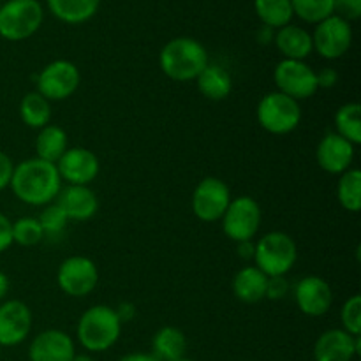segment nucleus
Masks as SVG:
<instances>
[{
    "mask_svg": "<svg viewBox=\"0 0 361 361\" xmlns=\"http://www.w3.org/2000/svg\"><path fill=\"white\" fill-rule=\"evenodd\" d=\"M9 187L21 203L28 207H46L53 203L62 190V178L53 162L32 157L14 164Z\"/></svg>",
    "mask_w": 361,
    "mask_h": 361,
    "instance_id": "obj_1",
    "label": "nucleus"
},
{
    "mask_svg": "<svg viewBox=\"0 0 361 361\" xmlns=\"http://www.w3.org/2000/svg\"><path fill=\"white\" fill-rule=\"evenodd\" d=\"M210 63L208 51L197 39L175 37L162 46L159 67L169 80L176 83L196 81L201 71Z\"/></svg>",
    "mask_w": 361,
    "mask_h": 361,
    "instance_id": "obj_2",
    "label": "nucleus"
},
{
    "mask_svg": "<svg viewBox=\"0 0 361 361\" xmlns=\"http://www.w3.org/2000/svg\"><path fill=\"white\" fill-rule=\"evenodd\" d=\"M122 326L113 307L92 305L78 319V342L90 353H104L118 342Z\"/></svg>",
    "mask_w": 361,
    "mask_h": 361,
    "instance_id": "obj_3",
    "label": "nucleus"
},
{
    "mask_svg": "<svg viewBox=\"0 0 361 361\" xmlns=\"http://www.w3.org/2000/svg\"><path fill=\"white\" fill-rule=\"evenodd\" d=\"M298 259V247L295 238L284 231H270L256 242L254 267L267 277H281L293 270Z\"/></svg>",
    "mask_w": 361,
    "mask_h": 361,
    "instance_id": "obj_4",
    "label": "nucleus"
},
{
    "mask_svg": "<svg viewBox=\"0 0 361 361\" xmlns=\"http://www.w3.org/2000/svg\"><path fill=\"white\" fill-rule=\"evenodd\" d=\"M44 21L39 0H7L0 6V37L20 42L37 34Z\"/></svg>",
    "mask_w": 361,
    "mask_h": 361,
    "instance_id": "obj_5",
    "label": "nucleus"
},
{
    "mask_svg": "<svg viewBox=\"0 0 361 361\" xmlns=\"http://www.w3.org/2000/svg\"><path fill=\"white\" fill-rule=\"evenodd\" d=\"M256 118L261 129L274 136H286L298 129L302 122L300 102L281 92H268L256 108Z\"/></svg>",
    "mask_w": 361,
    "mask_h": 361,
    "instance_id": "obj_6",
    "label": "nucleus"
},
{
    "mask_svg": "<svg viewBox=\"0 0 361 361\" xmlns=\"http://www.w3.org/2000/svg\"><path fill=\"white\" fill-rule=\"evenodd\" d=\"M263 222V210L252 196H236L221 219L222 231L231 242H249L256 238Z\"/></svg>",
    "mask_w": 361,
    "mask_h": 361,
    "instance_id": "obj_7",
    "label": "nucleus"
},
{
    "mask_svg": "<svg viewBox=\"0 0 361 361\" xmlns=\"http://www.w3.org/2000/svg\"><path fill=\"white\" fill-rule=\"evenodd\" d=\"M81 83V73L71 60H53L37 74L35 90L49 102H60L73 97Z\"/></svg>",
    "mask_w": 361,
    "mask_h": 361,
    "instance_id": "obj_8",
    "label": "nucleus"
},
{
    "mask_svg": "<svg viewBox=\"0 0 361 361\" xmlns=\"http://www.w3.org/2000/svg\"><path fill=\"white\" fill-rule=\"evenodd\" d=\"M56 284L63 295L85 298L92 295L99 284L97 264L87 256L66 257L56 270Z\"/></svg>",
    "mask_w": 361,
    "mask_h": 361,
    "instance_id": "obj_9",
    "label": "nucleus"
},
{
    "mask_svg": "<svg viewBox=\"0 0 361 361\" xmlns=\"http://www.w3.org/2000/svg\"><path fill=\"white\" fill-rule=\"evenodd\" d=\"M231 200V190L224 180L217 176H207L194 189L190 207L197 221L212 224V222L221 221Z\"/></svg>",
    "mask_w": 361,
    "mask_h": 361,
    "instance_id": "obj_10",
    "label": "nucleus"
},
{
    "mask_svg": "<svg viewBox=\"0 0 361 361\" xmlns=\"http://www.w3.org/2000/svg\"><path fill=\"white\" fill-rule=\"evenodd\" d=\"M274 81L277 92L295 99V101H307L312 97L317 88L316 71L305 60H286L275 66Z\"/></svg>",
    "mask_w": 361,
    "mask_h": 361,
    "instance_id": "obj_11",
    "label": "nucleus"
},
{
    "mask_svg": "<svg viewBox=\"0 0 361 361\" xmlns=\"http://www.w3.org/2000/svg\"><path fill=\"white\" fill-rule=\"evenodd\" d=\"M314 51L326 60H338L351 49L353 27L342 18L331 14L316 25L312 34Z\"/></svg>",
    "mask_w": 361,
    "mask_h": 361,
    "instance_id": "obj_12",
    "label": "nucleus"
},
{
    "mask_svg": "<svg viewBox=\"0 0 361 361\" xmlns=\"http://www.w3.org/2000/svg\"><path fill=\"white\" fill-rule=\"evenodd\" d=\"M56 169L67 185H90L101 171V161L92 150L85 147L67 148L56 162Z\"/></svg>",
    "mask_w": 361,
    "mask_h": 361,
    "instance_id": "obj_13",
    "label": "nucleus"
},
{
    "mask_svg": "<svg viewBox=\"0 0 361 361\" xmlns=\"http://www.w3.org/2000/svg\"><path fill=\"white\" fill-rule=\"evenodd\" d=\"M295 303L302 314L309 317H321L330 312L334 305V289L330 282L319 275H307L296 282Z\"/></svg>",
    "mask_w": 361,
    "mask_h": 361,
    "instance_id": "obj_14",
    "label": "nucleus"
},
{
    "mask_svg": "<svg viewBox=\"0 0 361 361\" xmlns=\"http://www.w3.org/2000/svg\"><path fill=\"white\" fill-rule=\"evenodd\" d=\"M32 310L21 300H4L0 303V345L16 348L32 331Z\"/></svg>",
    "mask_w": 361,
    "mask_h": 361,
    "instance_id": "obj_15",
    "label": "nucleus"
},
{
    "mask_svg": "<svg viewBox=\"0 0 361 361\" xmlns=\"http://www.w3.org/2000/svg\"><path fill=\"white\" fill-rule=\"evenodd\" d=\"M355 154V145L338 136L337 133H328L324 134L323 140L317 145L316 161L324 173L341 176L342 173L353 168Z\"/></svg>",
    "mask_w": 361,
    "mask_h": 361,
    "instance_id": "obj_16",
    "label": "nucleus"
},
{
    "mask_svg": "<svg viewBox=\"0 0 361 361\" xmlns=\"http://www.w3.org/2000/svg\"><path fill=\"white\" fill-rule=\"evenodd\" d=\"M74 355L76 344L73 337L56 328L37 334L28 345L30 361H73Z\"/></svg>",
    "mask_w": 361,
    "mask_h": 361,
    "instance_id": "obj_17",
    "label": "nucleus"
},
{
    "mask_svg": "<svg viewBox=\"0 0 361 361\" xmlns=\"http://www.w3.org/2000/svg\"><path fill=\"white\" fill-rule=\"evenodd\" d=\"M361 353V337H353L342 328H331L314 344V361H353Z\"/></svg>",
    "mask_w": 361,
    "mask_h": 361,
    "instance_id": "obj_18",
    "label": "nucleus"
},
{
    "mask_svg": "<svg viewBox=\"0 0 361 361\" xmlns=\"http://www.w3.org/2000/svg\"><path fill=\"white\" fill-rule=\"evenodd\" d=\"M55 203L63 210L66 217L74 222H87L97 214L99 197L90 185H66L56 196Z\"/></svg>",
    "mask_w": 361,
    "mask_h": 361,
    "instance_id": "obj_19",
    "label": "nucleus"
},
{
    "mask_svg": "<svg viewBox=\"0 0 361 361\" xmlns=\"http://www.w3.org/2000/svg\"><path fill=\"white\" fill-rule=\"evenodd\" d=\"M274 42L286 60H305L314 51L312 34L298 25H286L274 35Z\"/></svg>",
    "mask_w": 361,
    "mask_h": 361,
    "instance_id": "obj_20",
    "label": "nucleus"
},
{
    "mask_svg": "<svg viewBox=\"0 0 361 361\" xmlns=\"http://www.w3.org/2000/svg\"><path fill=\"white\" fill-rule=\"evenodd\" d=\"M268 277L254 264L240 268L231 282L233 295L242 303H259L267 295Z\"/></svg>",
    "mask_w": 361,
    "mask_h": 361,
    "instance_id": "obj_21",
    "label": "nucleus"
},
{
    "mask_svg": "<svg viewBox=\"0 0 361 361\" xmlns=\"http://www.w3.org/2000/svg\"><path fill=\"white\" fill-rule=\"evenodd\" d=\"M200 94L208 101H224L233 92V78L226 67L219 63H208L196 78Z\"/></svg>",
    "mask_w": 361,
    "mask_h": 361,
    "instance_id": "obj_22",
    "label": "nucleus"
},
{
    "mask_svg": "<svg viewBox=\"0 0 361 361\" xmlns=\"http://www.w3.org/2000/svg\"><path fill=\"white\" fill-rule=\"evenodd\" d=\"M187 337L180 328L162 326L152 338V355L159 361H178L185 358Z\"/></svg>",
    "mask_w": 361,
    "mask_h": 361,
    "instance_id": "obj_23",
    "label": "nucleus"
},
{
    "mask_svg": "<svg viewBox=\"0 0 361 361\" xmlns=\"http://www.w3.org/2000/svg\"><path fill=\"white\" fill-rule=\"evenodd\" d=\"M56 20L67 25H81L97 14L101 0H46Z\"/></svg>",
    "mask_w": 361,
    "mask_h": 361,
    "instance_id": "obj_24",
    "label": "nucleus"
},
{
    "mask_svg": "<svg viewBox=\"0 0 361 361\" xmlns=\"http://www.w3.org/2000/svg\"><path fill=\"white\" fill-rule=\"evenodd\" d=\"M67 148H69V136L60 126L48 123V126L37 130L35 157L56 164L59 159L66 154Z\"/></svg>",
    "mask_w": 361,
    "mask_h": 361,
    "instance_id": "obj_25",
    "label": "nucleus"
},
{
    "mask_svg": "<svg viewBox=\"0 0 361 361\" xmlns=\"http://www.w3.org/2000/svg\"><path fill=\"white\" fill-rule=\"evenodd\" d=\"M20 118L30 129H42L51 123V102L37 90L28 92L20 102Z\"/></svg>",
    "mask_w": 361,
    "mask_h": 361,
    "instance_id": "obj_26",
    "label": "nucleus"
},
{
    "mask_svg": "<svg viewBox=\"0 0 361 361\" xmlns=\"http://www.w3.org/2000/svg\"><path fill=\"white\" fill-rule=\"evenodd\" d=\"M254 9L261 23L274 30L289 25L295 16L291 0H254Z\"/></svg>",
    "mask_w": 361,
    "mask_h": 361,
    "instance_id": "obj_27",
    "label": "nucleus"
},
{
    "mask_svg": "<svg viewBox=\"0 0 361 361\" xmlns=\"http://www.w3.org/2000/svg\"><path fill=\"white\" fill-rule=\"evenodd\" d=\"M335 133L358 147L361 143V106L358 102H345L335 113Z\"/></svg>",
    "mask_w": 361,
    "mask_h": 361,
    "instance_id": "obj_28",
    "label": "nucleus"
},
{
    "mask_svg": "<svg viewBox=\"0 0 361 361\" xmlns=\"http://www.w3.org/2000/svg\"><path fill=\"white\" fill-rule=\"evenodd\" d=\"M337 200L345 212L358 214L361 208V171L351 168L338 176Z\"/></svg>",
    "mask_w": 361,
    "mask_h": 361,
    "instance_id": "obj_29",
    "label": "nucleus"
},
{
    "mask_svg": "<svg viewBox=\"0 0 361 361\" xmlns=\"http://www.w3.org/2000/svg\"><path fill=\"white\" fill-rule=\"evenodd\" d=\"M293 13L305 23L317 25L334 14L335 0H291Z\"/></svg>",
    "mask_w": 361,
    "mask_h": 361,
    "instance_id": "obj_30",
    "label": "nucleus"
},
{
    "mask_svg": "<svg viewBox=\"0 0 361 361\" xmlns=\"http://www.w3.org/2000/svg\"><path fill=\"white\" fill-rule=\"evenodd\" d=\"M44 240V231L37 217H20L13 222V243L20 247H35Z\"/></svg>",
    "mask_w": 361,
    "mask_h": 361,
    "instance_id": "obj_31",
    "label": "nucleus"
},
{
    "mask_svg": "<svg viewBox=\"0 0 361 361\" xmlns=\"http://www.w3.org/2000/svg\"><path fill=\"white\" fill-rule=\"evenodd\" d=\"M37 221L41 224L42 231H44V236H60L67 229V224H69V219L66 217L63 210L55 201L42 207Z\"/></svg>",
    "mask_w": 361,
    "mask_h": 361,
    "instance_id": "obj_32",
    "label": "nucleus"
},
{
    "mask_svg": "<svg viewBox=\"0 0 361 361\" xmlns=\"http://www.w3.org/2000/svg\"><path fill=\"white\" fill-rule=\"evenodd\" d=\"M342 330L351 334L353 337L361 335V296L353 295L344 302L341 309Z\"/></svg>",
    "mask_w": 361,
    "mask_h": 361,
    "instance_id": "obj_33",
    "label": "nucleus"
},
{
    "mask_svg": "<svg viewBox=\"0 0 361 361\" xmlns=\"http://www.w3.org/2000/svg\"><path fill=\"white\" fill-rule=\"evenodd\" d=\"M291 291V284L286 279V275H281V277H268L267 282V295L264 298L271 300V302H281Z\"/></svg>",
    "mask_w": 361,
    "mask_h": 361,
    "instance_id": "obj_34",
    "label": "nucleus"
},
{
    "mask_svg": "<svg viewBox=\"0 0 361 361\" xmlns=\"http://www.w3.org/2000/svg\"><path fill=\"white\" fill-rule=\"evenodd\" d=\"M334 14L348 23L356 21L361 16V0H335Z\"/></svg>",
    "mask_w": 361,
    "mask_h": 361,
    "instance_id": "obj_35",
    "label": "nucleus"
},
{
    "mask_svg": "<svg viewBox=\"0 0 361 361\" xmlns=\"http://www.w3.org/2000/svg\"><path fill=\"white\" fill-rule=\"evenodd\" d=\"M13 243V221L0 212V254L6 252Z\"/></svg>",
    "mask_w": 361,
    "mask_h": 361,
    "instance_id": "obj_36",
    "label": "nucleus"
},
{
    "mask_svg": "<svg viewBox=\"0 0 361 361\" xmlns=\"http://www.w3.org/2000/svg\"><path fill=\"white\" fill-rule=\"evenodd\" d=\"M13 171H14L13 159H11L6 152L0 150V192L9 187Z\"/></svg>",
    "mask_w": 361,
    "mask_h": 361,
    "instance_id": "obj_37",
    "label": "nucleus"
},
{
    "mask_svg": "<svg viewBox=\"0 0 361 361\" xmlns=\"http://www.w3.org/2000/svg\"><path fill=\"white\" fill-rule=\"evenodd\" d=\"M317 88H334L338 83V73L334 67H324L319 73H316Z\"/></svg>",
    "mask_w": 361,
    "mask_h": 361,
    "instance_id": "obj_38",
    "label": "nucleus"
},
{
    "mask_svg": "<svg viewBox=\"0 0 361 361\" xmlns=\"http://www.w3.org/2000/svg\"><path fill=\"white\" fill-rule=\"evenodd\" d=\"M116 316H118L120 323H129V321H133L134 317H136V305L130 302H122L118 303V307L115 309Z\"/></svg>",
    "mask_w": 361,
    "mask_h": 361,
    "instance_id": "obj_39",
    "label": "nucleus"
},
{
    "mask_svg": "<svg viewBox=\"0 0 361 361\" xmlns=\"http://www.w3.org/2000/svg\"><path fill=\"white\" fill-rule=\"evenodd\" d=\"M236 250H238V256L243 261H252L254 259V250H256V242L249 240V242H240L236 243Z\"/></svg>",
    "mask_w": 361,
    "mask_h": 361,
    "instance_id": "obj_40",
    "label": "nucleus"
},
{
    "mask_svg": "<svg viewBox=\"0 0 361 361\" xmlns=\"http://www.w3.org/2000/svg\"><path fill=\"white\" fill-rule=\"evenodd\" d=\"M118 361H159L152 353H129Z\"/></svg>",
    "mask_w": 361,
    "mask_h": 361,
    "instance_id": "obj_41",
    "label": "nucleus"
},
{
    "mask_svg": "<svg viewBox=\"0 0 361 361\" xmlns=\"http://www.w3.org/2000/svg\"><path fill=\"white\" fill-rule=\"evenodd\" d=\"M11 289V282H9V277H7L4 271H0V303L6 300L7 293H9Z\"/></svg>",
    "mask_w": 361,
    "mask_h": 361,
    "instance_id": "obj_42",
    "label": "nucleus"
},
{
    "mask_svg": "<svg viewBox=\"0 0 361 361\" xmlns=\"http://www.w3.org/2000/svg\"><path fill=\"white\" fill-rule=\"evenodd\" d=\"M73 361H95L94 358H92L90 355H74V358H73Z\"/></svg>",
    "mask_w": 361,
    "mask_h": 361,
    "instance_id": "obj_43",
    "label": "nucleus"
},
{
    "mask_svg": "<svg viewBox=\"0 0 361 361\" xmlns=\"http://www.w3.org/2000/svg\"><path fill=\"white\" fill-rule=\"evenodd\" d=\"M178 361H192V360H187V358H182V360H178Z\"/></svg>",
    "mask_w": 361,
    "mask_h": 361,
    "instance_id": "obj_44",
    "label": "nucleus"
}]
</instances>
